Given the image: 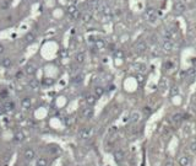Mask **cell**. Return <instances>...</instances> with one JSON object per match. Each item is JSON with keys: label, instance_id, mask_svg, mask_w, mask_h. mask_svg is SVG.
Returning a JSON list of instances; mask_svg holds the SVG:
<instances>
[{"label": "cell", "instance_id": "obj_5", "mask_svg": "<svg viewBox=\"0 0 196 166\" xmlns=\"http://www.w3.org/2000/svg\"><path fill=\"white\" fill-rule=\"evenodd\" d=\"M36 73H37V67L33 65V64H27L23 68V74L27 76H33Z\"/></svg>", "mask_w": 196, "mask_h": 166}, {"label": "cell", "instance_id": "obj_25", "mask_svg": "<svg viewBox=\"0 0 196 166\" xmlns=\"http://www.w3.org/2000/svg\"><path fill=\"white\" fill-rule=\"evenodd\" d=\"M48 150L54 155V154H59L60 153V148H59V145H57V144H50L49 145V148H48Z\"/></svg>", "mask_w": 196, "mask_h": 166}, {"label": "cell", "instance_id": "obj_27", "mask_svg": "<svg viewBox=\"0 0 196 166\" xmlns=\"http://www.w3.org/2000/svg\"><path fill=\"white\" fill-rule=\"evenodd\" d=\"M83 78H85L83 74H79V75H76V76L73 79V84H75V85H80V84L83 81Z\"/></svg>", "mask_w": 196, "mask_h": 166}, {"label": "cell", "instance_id": "obj_10", "mask_svg": "<svg viewBox=\"0 0 196 166\" xmlns=\"http://www.w3.org/2000/svg\"><path fill=\"white\" fill-rule=\"evenodd\" d=\"M135 50L137 53H145L147 50V44L145 41H138L136 44H135Z\"/></svg>", "mask_w": 196, "mask_h": 166}, {"label": "cell", "instance_id": "obj_40", "mask_svg": "<svg viewBox=\"0 0 196 166\" xmlns=\"http://www.w3.org/2000/svg\"><path fill=\"white\" fill-rule=\"evenodd\" d=\"M4 50H5V47H4L3 44H0V54H3V53H4Z\"/></svg>", "mask_w": 196, "mask_h": 166}, {"label": "cell", "instance_id": "obj_14", "mask_svg": "<svg viewBox=\"0 0 196 166\" xmlns=\"http://www.w3.org/2000/svg\"><path fill=\"white\" fill-rule=\"evenodd\" d=\"M81 20L85 22V24H91L92 20H93V16L91 12H85V14H81Z\"/></svg>", "mask_w": 196, "mask_h": 166}, {"label": "cell", "instance_id": "obj_18", "mask_svg": "<svg viewBox=\"0 0 196 166\" xmlns=\"http://www.w3.org/2000/svg\"><path fill=\"white\" fill-rule=\"evenodd\" d=\"M32 106V102H31V99L30 97H23L21 100V108L22 109H30Z\"/></svg>", "mask_w": 196, "mask_h": 166}, {"label": "cell", "instance_id": "obj_30", "mask_svg": "<svg viewBox=\"0 0 196 166\" xmlns=\"http://www.w3.org/2000/svg\"><path fill=\"white\" fill-rule=\"evenodd\" d=\"M159 89L162 91H164L166 89H168V80L167 79H162L161 83H159Z\"/></svg>", "mask_w": 196, "mask_h": 166}, {"label": "cell", "instance_id": "obj_39", "mask_svg": "<svg viewBox=\"0 0 196 166\" xmlns=\"http://www.w3.org/2000/svg\"><path fill=\"white\" fill-rule=\"evenodd\" d=\"M164 166H174V162L172 161V160H168L167 162H166V165Z\"/></svg>", "mask_w": 196, "mask_h": 166}, {"label": "cell", "instance_id": "obj_24", "mask_svg": "<svg viewBox=\"0 0 196 166\" xmlns=\"http://www.w3.org/2000/svg\"><path fill=\"white\" fill-rule=\"evenodd\" d=\"M179 164H180V166H190L191 165V160H190L189 156H182L179 159Z\"/></svg>", "mask_w": 196, "mask_h": 166}, {"label": "cell", "instance_id": "obj_12", "mask_svg": "<svg viewBox=\"0 0 196 166\" xmlns=\"http://www.w3.org/2000/svg\"><path fill=\"white\" fill-rule=\"evenodd\" d=\"M124 158H125V154H124V151H123V150L118 149V150H115V151H114V160H115L118 164H120V162L124 160Z\"/></svg>", "mask_w": 196, "mask_h": 166}, {"label": "cell", "instance_id": "obj_13", "mask_svg": "<svg viewBox=\"0 0 196 166\" xmlns=\"http://www.w3.org/2000/svg\"><path fill=\"white\" fill-rule=\"evenodd\" d=\"M25 42L26 44H32L36 42V34L33 32H27L25 36Z\"/></svg>", "mask_w": 196, "mask_h": 166}, {"label": "cell", "instance_id": "obj_17", "mask_svg": "<svg viewBox=\"0 0 196 166\" xmlns=\"http://www.w3.org/2000/svg\"><path fill=\"white\" fill-rule=\"evenodd\" d=\"M105 47H107V43L104 40H96L95 41V48L97 50H103V49H105Z\"/></svg>", "mask_w": 196, "mask_h": 166}, {"label": "cell", "instance_id": "obj_29", "mask_svg": "<svg viewBox=\"0 0 196 166\" xmlns=\"http://www.w3.org/2000/svg\"><path fill=\"white\" fill-rule=\"evenodd\" d=\"M37 165H38V166H48V159L44 158V156L38 158V160H37Z\"/></svg>", "mask_w": 196, "mask_h": 166}, {"label": "cell", "instance_id": "obj_43", "mask_svg": "<svg viewBox=\"0 0 196 166\" xmlns=\"http://www.w3.org/2000/svg\"><path fill=\"white\" fill-rule=\"evenodd\" d=\"M37 166H38V165H37Z\"/></svg>", "mask_w": 196, "mask_h": 166}, {"label": "cell", "instance_id": "obj_32", "mask_svg": "<svg viewBox=\"0 0 196 166\" xmlns=\"http://www.w3.org/2000/svg\"><path fill=\"white\" fill-rule=\"evenodd\" d=\"M114 57H115V58H119V59L124 58V52H123L121 49H115V50H114Z\"/></svg>", "mask_w": 196, "mask_h": 166}, {"label": "cell", "instance_id": "obj_16", "mask_svg": "<svg viewBox=\"0 0 196 166\" xmlns=\"http://www.w3.org/2000/svg\"><path fill=\"white\" fill-rule=\"evenodd\" d=\"M75 60H76L77 64H83V63L86 62V54H85L83 52H79V53H76V55H75Z\"/></svg>", "mask_w": 196, "mask_h": 166}, {"label": "cell", "instance_id": "obj_41", "mask_svg": "<svg viewBox=\"0 0 196 166\" xmlns=\"http://www.w3.org/2000/svg\"><path fill=\"white\" fill-rule=\"evenodd\" d=\"M191 150H192V151H196V143L191 144Z\"/></svg>", "mask_w": 196, "mask_h": 166}, {"label": "cell", "instance_id": "obj_7", "mask_svg": "<svg viewBox=\"0 0 196 166\" xmlns=\"http://www.w3.org/2000/svg\"><path fill=\"white\" fill-rule=\"evenodd\" d=\"M102 3H103L102 0H88L87 5H88V8L92 9V10L99 11L101 10V6H102Z\"/></svg>", "mask_w": 196, "mask_h": 166}, {"label": "cell", "instance_id": "obj_42", "mask_svg": "<svg viewBox=\"0 0 196 166\" xmlns=\"http://www.w3.org/2000/svg\"><path fill=\"white\" fill-rule=\"evenodd\" d=\"M3 112H4V106L0 105V113H3Z\"/></svg>", "mask_w": 196, "mask_h": 166}, {"label": "cell", "instance_id": "obj_19", "mask_svg": "<svg viewBox=\"0 0 196 166\" xmlns=\"http://www.w3.org/2000/svg\"><path fill=\"white\" fill-rule=\"evenodd\" d=\"M23 156H25V159H26V160L31 161V160H33V159H34L36 153H34V150H33V149H31V148H28V149H26V151H25Z\"/></svg>", "mask_w": 196, "mask_h": 166}, {"label": "cell", "instance_id": "obj_26", "mask_svg": "<svg viewBox=\"0 0 196 166\" xmlns=\"http://www.w3.org/2000/svg\"><path fill=\"white\" fill-rule=\"evenodd\" d=\"M104 87L103 86H99V85H97V86H95V95L97 96V97H101V96H103V94H104Z\"/></svg>", "mask_w": 196, "mask_h": 166}, {"label": "cell", "instance_id": "obj_23", "mask_svg": "<svg viewBox=\"0 0 196 166\" xmlns=\"http://www.w3.org/2000/svg\"><path fill=\"white\" fill-rule=\"evenodd\" d=\"M134 69H135L137 73H141V74H144V73L146 71L147 67H146L145 64H142V63H136V64H134Z\"/></svg>", "mask_w": 196, "mask_h": 166}, {"label": "cell", "instance_id": "obj_22", "mask_svg": "<svg viewBox=\"0 0 196 166\" xmlns=\"http://www.w3.org/2000/svg\"><path fill=\"white\" fill-rule=\"evenodd\" d=\"M182 121H183V115H182L180 112H176V113H174V115L172 116V122H173L174 124H179Z\"/></svg>", "mask_w": 196, "mask_h": 166}, {"label": "cell", "instance_id": "obj_36", "mask_svg": "<svg viewBox=\"0 0 196 166\" xmlns=\"http://www.w3.org/2000/svg\"><path fill=\"white\" fill-rule=\"evenodd\" d=\"M144 113H145L146 116H150V115L152 113V109H151V107H148V106H146V107L144 108Z\"/></svg>", "mask_w": 196, "mask_h": 166}, {"label": "cell", "instance_id": "obj_34", "mask_svg": "<svg viewBox=\"0 0 196 166\" xmlns=\"http://www.w3.org/2000/svg\"><path fill=\"white\" fill-rule=\"evenodd\" d=\"M178 94H179V87H178V86H173L170 89V96H175Z\"/></svg>", "mask_w": 196, "mask_h": 166}, {"label": "cell", "instance_id": "obj_2", "mask_svg": "<svg viewBox=\"0 0 196 166\" xmlns=\"http://www.w3.org/2000/svg\"><path fill=\"white\" fill-rule=\"evenodd\" d=\"M145 17L147 18V21L151 22V24H154L158 18V15H157V11L156 9L153 8H147L146 11H145Z\"/></svg>", "mask_w": 196, "mask_h": 166}, {"label": "cell", "instance_id": "obj_6", "mask_svg": "<svg viewBox=\"0 0 196 166\" xmlns=\"http://www.w3.org/2000/svg\"><path fill=\"white\" fill-rule=\"evenodd\" d=\"M162 49L164 50V52H168V53H170V52H173L174 50V43H173V41L172 40H163V42H162Z\"/></svg>", "mask_w": 196, "mask_h": 166}, {"label": "cell", "instance_id": "obj_8", "mask_svg": "<svg viewBox=\"0 0 196 166\" xmlns=\"http://www.w3.org/2000/svg\"><path fill=\"white\" fill-rule=\"evenodd\" d=\"M85 102L87 103V106L92 107V106H95L97 103V96L95 94H87L86 97H85Z\"/></svg>", "mask_w": 196, "mask_h": 166}, {"label": "cell", "instance_id": "obj_20", "mask_svg": "<svg viewBox=\"0 0 196 166\" xmlns=\"http://www.w3.org/2000/svg\"><path fill=\"white\" fill-rule=\"evenodd\" d=\"M0 64H2V67L3 68H5V69H10L11 67H12V60H11V58H3L2 60H0Z\"/></svg>", "mask_w": 196, "mask_h": 166}, {"label": "cell", "instance_id": "obj_15", "mask_svg": "<svg viewBox=\"0 0 196 166\" xmlns=\"http://www.w3.org/2000/svg\"><path fill=\"white\" fill-rule=\"evenodd\" d=\"M140 121H141V113L137 112V111H134V112L131 113V116H130V122L134 123V124H136Z\"/></svg>", "mask_w": 196, "mask_h": 166}, {"label": "cell", "instance_id": "obj_4", "mask_svg": "<svg viewBox=\"0 0 196 166\" xmlns=\"http://www.w3.org/2000/svg\"><path fill=\"white\" fill-rule=\"evenodd\" d=\"M66 12L73 17V18H75V20H77V18H80L81 17V11L77 9V6L76 5H69L67 6V10H66Z\"/></svg>", "mask_w": 196, "mask_h": 166}, {"label": "cell", "instance_id": "obj_35", "mask_svg": "<svg viewBox=\"0 0 196 166\" xmlns=\"http://www.w3.org/2000/svg\"><path fill=\"white\" fill-rule=\"evenodd\" d=\"M59 55H60V58H66L67 57V49L61 48L60 52H59Z\"/></svg>", "mask_w": 196, "mask_h": 166}, {"label": "cell", "instance_id": "obj_21", "mask_svg": "<svg viewBox=\"0 0 196 166\" xmlns=\"http://www.w3.org/2000/svg\"><path fill=\"white\" fill-rule=\"evenodd\" d=\"M25 138H26V135H25L23 132H16L15 135H14V140L16 143H22L25 140Z\"/></svg>", "mask_w": 196, "mask_h": 166}, {"label": "cell", "instance_id": "obj_38", "mask_svg": "<svg viewBox=\"0 0 196 166\" xmlns=\"http://www.w3.org/2000/svg\"><path fill=\"white\" fill-rule=\"evenodd\" d=\"M117 131H118V128H117L115 125H113V127H110V129H109V133L113 134V133H115Z\"/></svg>", "mask_w": 196, "mask_h": 166}, {"label": "cell", "instance_id": "obj_28", "mask_svg": "<svg viewBox=\"0 0 196 166\" xmlns=\"http://www.w3.org/2000/svg\"><path fill=\"white\" fill-rule=\"evenodd\" d=\"M54 83H55V80L53 79V78H45V79L43 80V85H44L45 87L53 86V85H54Z\"/></svg>", "mask_w": 196, "mask_h": 166}, {"label": "cell", "instance_id": "obj_37", "mask_svg": "<svg viewBox=\"0 0 196 166\" xmlns=\"http://www.w3.org/2000/svg\"><path fill=\"white\" fill-rule=\"evenodd\" d=\"M196 74V71L194 70V68H190L189 70H188V73H186V76H194Z\"/></svg>", "mask_w": 196, "mask_h": 166}, {"label": "cell", "instance_id": "obj_1", "mask_svg": "<svg viewBox=\"0 0 196 166\" xmlns=\"http://www.w3.org/2000/svg\"><path fill=\"white\" fill-rule=\"evenodd\" d=\"M96 132L95 127H86V128H82L81 131L79 132V137L81 139H90Z\"/></svg>", "mask_w": 196, "mask_h": 166}, {"label": "cell", "instance_id": "obj_31", "mask_svg": "<svg viewBox=\"0 0 196 166\" xmlns=\"http://www.w3.org/2000/svg\"><path fill=\"white\" fill-rule=\"evenodd\" d=\"M136 80L138 84H144L145 83V75L144 74H141V73H137L136 74Z\"/></svg>", "mask_w": 196, "mask_h": 166}, {"label": "cell", "instance_id": "obj_11", "mask_svg": "<svg viewBox=\"0 0 196 166\" xmlns=\"http://www.w3.org/2000/svg\"><path fill=\"white\" fill-rule=\"evenodd\" d=\"M28 86H30L32 90L37 91V90H39V89H41L42 84H41V81H39L38 79H31V80L28 81Z\"/></svg>", "mask_w": 196, "mask_h": 166}, {"label": "cell", "instance_id": "obj_33", "mask_svg": "<svg viewBox=\"0 0 196 166\" xmlns=\"http://www.w3.org/2000/svg\"><path fill=\"white\" fill-rule=\"evenodd\" d=\"M12 109H14V103L6 102V103L4 105V111H6V112H10V111H12Z\"/></svg>", "mask_w": 196, "mask_h": 166}, {"label": "cell", "instance_id": "obj_3", "mask_svg": "<svg viewBox=\"0 0 196 166\" xmlns=\"http://www.w3.org/2000/svg\"><path fill=\"white\" fill-rule=\"evenodd\" d=\"M185 10H186V6L183 2H180V0H178V2H175L173 4V12L175 15H182L185 12Z\"/></svg>", "mask_w": 196, "mask_h": 166}, {"label": "cell", "instance_id": "obj_9", "mask_svg": "<svg viewBox=\"0 0 196 166\" xmlns=\"http://www.w3.org/2000/svg\"><path fill=\"white\" fill-rule=\"evenodd\" d=\"M93 115H95V112H93V108H91L90 106L86 107V108H83V109H82V112H81V116H82L83 118H86V119H90V118H92V117H93Z\"/></svg>", "mask_w": 196, "mask_h": 166}]
</instances>
